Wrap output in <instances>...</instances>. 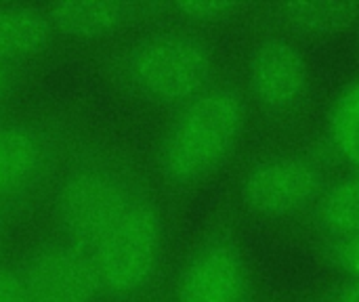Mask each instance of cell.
Listing matches in <instances>:
<instances>
[{
    "mask_svg": "<svg viewBox=\"0 0 359 302\" xmlns=\"http://www.w3.org/2000/svg\"><path fill=\"white\" fill-rule=\"evenodd\" d=\"M137 195L107 164L84 162L72 168L57 191V217L65 240L90 250Z\"/></svg>",
    "mask_w": 359,
    "mask_h": 302,
    "instance_id": "277c9868",
    "label": "cell"
},
{
    "mask_svg": "<svg viewBox=\"0 0 359 302\" xmlns=\"http://www.w3.org/2000/svg\"><path fill=\"white\" fill-rule=\"evenodd\" d=\"M162 248L164 223L158 208L135 198L88 250L99 290L116 298L143 292L158 273Z\"/></svg>",
    "mask_w": 359,
    "mask_h": 302,
    "instance_id": "3957f363",
    "label": "cell"
},
{
    "mask_svg": "<svg viewBox=\"0 0 359 302\" xmlns=\"http://www.w3.org/2000/svg\"><path fill=\"white\" fill-rule=\"evenodd\" d=\"M246 126V105L238 90L210 86L185 103L162 135L158 164L177 185L212 177L238 147Z\"/></svg>",
    "mask_w": 359,
    "mask_h": 302,
    "instance_id": "6da1fadb",
    "label": "cell"
},
{
    "mask_svg": "<svg viewBox=\"0 0 359 302\" xmlns=\"http://www.w3.org/2000/svg\"><path fill=\"white\" fill-rule=\"evenodd\" d=\"M326 139L343 164L359 170V78L334 99L326 120Z\"/></svg>",
    "mask_w": 359,
    "mask_h": 302,
    "instance_id": "5bb4252c",
    "label": "cell"
},
{
    "mask_svg": "<svg viewBox=\"0 0 359 302\" xmlns=\"http://www.w3.org/2000/svg\"><path fill=\"white\" fill-rule=\"evenodd\" d=\"M175 302H250L246 261L229 240L202 244L185 263Z\"/></svg>",
    "mask_w": 359,
    "mask_h": 302,
    "instance_id": "ba28073f",
    "label": "cell"
},
{
    "mask_svg": "<svg viewBox=\"0 0 359 302\" xmlns=\"http://www.w3.org/2000/svg\"><path fill=\"white\" fill-rule=\"evenodd\" d=\"M23 277L32 302H93L101 292L90 252L69 240L38 248Z\"/></svg>",
    "mask_w": 359,
    "mask_h": 302,
    "instance_id": "52a82bcc",
    "label": "cell"
},
{
    "mask_svg": "<svg viewBox=\"0 0 359 302\" xmlns=\"http://www.w3.org/2000/svg\"><path fill=\"white\" fill-rule=\"evenodd\" d=\"M318 227L324 235L347 242L359 235V170L341 179L324 191L316 212Z\"/></svg>",
    "mask_w": 359,
    "mask_h": 302,
    "instance_id": "4fadbf2b",
    "label": "cell"
},
{
    "mask_svg": "<svg viewBox=\"0 0 359 302\" xmlns=\"http://www.w3.org/2000/svg\"><path fill=\"white\" fill-rule=\"evenodd\" d=\"M280 21L299 36L307 38H332L359 21V4L353 2H282L276 4Z\"/></svg>",
    "mask_w": 359,
    "mask_h": 302,
    "instance_id": "7c38bea8",
    "label": "cell"
},
{
    "mask_svg": "<svg viewBox=\"0 0 359 302\" xmlns=\"http://www.w3.org/2000/svg\"><path fill=\"white\" fill-rule=\"evenodd\" d=\"M328 302H359V282L349 280L347 284H343L339 290L332 292Z\"/></svg>",
    "mask_w": 359,
    "mask_h": 302,
    "instance_id": "ac0fdd59",
    "label": "cell"
},
{
    "mask_svg": "<svg viewBox=\"0 0 359 302\" xmlns=\"http://www.w3.org/2000/svg\"><path fill=\"white\" fill-rule=\"evenodd\" d=\"M0 302H32L23 271L0 267Z\"/></svg>",
    "mask_w": 359,
    "mask_h": 302,
    "instance_id": "2e32d148",
    "label": "cell"
},
{
    "mask_svg": "<svg viewBox=\"0 0 359 302\" xmlns=\"http://www.w3.org/2000/svg\"><path fill=\"white\" fill-rule=\"evenodd\" d=\"M162 13H172L183 21L212 25L223 23L238 17L244 11L240 2H225V0H200V2H172V4H158Z\"/></svg>",
    "mask_w": 359,
    "mask_h": 302,
    "instance_id": "9a60e30c",
    "label": "cell"
},
{
    "mask_svg": "<svg viewBox=\"0 0 359 302\" xmlns=\"http://www.w3.org/2000/svg\"><path fill=\"white\" fill-rule=\"evenodd\" d=\"M141 6L126 2H55L46 6L53 32L72 38H103L124 27Z\"/></svg>",
    "mask_w": 359,
    "mask_h": 302,
    "instance_id": "30bf717a",
    "label": "cell"
},
{
    "mask_svg": "<svg viewBox=\"0 0 359 302\" xmlns=\"http://www.w3.org/2000/svg\"><path fill=\"white\" fill-rule=\"evenodd\" d=\"M11 88H13V71H11V65L0 63V105L8 99Z\"/></svg>",
    "mask_w": 359,
    "mask_h": 302,
    "instance_id": "d6986e66",
    "label": "cell"
},
{
    "mask_svg": "<svg viewBox=\"0 0 359 302\" xmlns=\"http://www.w3.org/2000/svg\"><path fill=\"white\" fill-rule=\"evenodd\" d=\"M53 25L40 6L32 4H0V63L38 55L50 40Z\"/></svg>",
    "mask_w": 359,
    "mask_h": 302,
    "instance_id": "8fae6325",
    "label": "cell"
},
{
    "mask_svg": "<svg viewBox=\"0 0 359 302\" xmlns=\"http://www.w3.org/2000/svg\"><path fill=\"white\" fill-rule=\"evenodd\" d=\"M46 166V143L27 124H0V202L23 195Z\"/></svg>",
    "mask_w": 359,
    "mask_h": 302,
    "instance_id": "9c48e42d",
    "label": "cell"
},
{
    "mask_svg": "<svg viewBox=\"0 0 359 302\" xmlns=\"http://www.w3.org/2000/svg\"><path fill=\"white\" fill-rule=\"evenodd\" d=\"M248 90L269 114H292L309 97L311 69L303 50L278 36L259 40L246 65Z\"/></svg>",
    "mask_w": 359,
    "mask_h": 302,
    "instance_id": "8992f818",
    "label": "cell"
},
{
    "mask_svg": "<svg viewBox=\"0 0 359 302\" xmlns=\"http://www.w3.org/2000/svg\"><path fill=\"white\" fill-rule=\"evenodd\" d=\"M324 191V170L303 153H278L259 160L240 185L244 206L265 219L299 214L318 204Z\"/></svg>",
    "mask_w": 359,
    "mask_h": 302,
    "instance_id": "5b68a950",
    "label": "cell"
},
{
    "mask_svg": "<svg viewBox=\"0 0 359 302\" xmlns=\"http://www.w3.org/2000/svg\"><path fill=\"white\" fill-rule=\"evenodd\" d=\"M334 261L349 280L359 282V235L334 244Z\"/></svg>",
    "mask_w": 359,
    "mask_h": 302,
    "instance_id": "e0dca14e",
    "label": "cell"
},
{
    "mask_svg": "<svg viewBox=\"0 0 359 302\" xmlns=\"http://www.w3.org/2000/svg\"><path fill=\"white\" fill-rule=\"evenodd\" d=\"M210 46L187 29L162 27L135 40L124 57L128 84L145 99L183 107L212 84Z\"/></svg>",
    "mask_w": 359,
    "mask_h": 302,
    "instance_id": "7a4b0ae2",
    "label": "cell"
}]
</instances>
